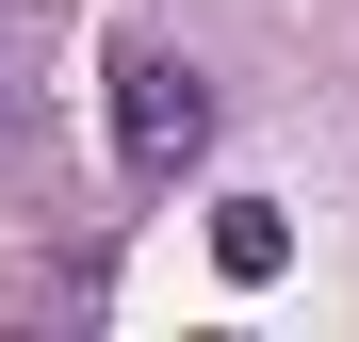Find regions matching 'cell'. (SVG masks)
Instances as JSON below:
<instances>
[{
    "label": "cell",
    "mask_w": 359,
    "mask_h": 342,
    "mask_svg": "<svg viewBox=\"0 0 359 342\" xmlns=\"http://www.w3.org/2000/svg\"><path fill=\"white\" fill-rule=\"evenodd\" d=\"M196 147H212V82L180 66V49H131V66H114V163H131V180H180Z\"/></svg>",
    "instance_id": "6da1fadb"
},
{
    "label": "cell",
    "mask_w": 359,
    "mask_h": 342,
    "mask_svg": "<svg viewBox=\"0 0 359 342\" xmlns=\"http://www.w3.org/2000/svg\"><path fill=\"white\" fill-rule=\"evenodd\" d=\"M212 261H229V277L262 294V277L294 261V228H278V196H229V212H212Z\"/></svg>",
    "instance_id": "7a4b0ae2"
},
{
    "label": "cell",
    "mask_w": 359,
    "mask_h": 342,
    "mask_svg": "<svg viewBox=\"0 0 359 342\" xmlns=\"http://www.w3.org/2000/svg\"><path fill=\"white\" fill-rule=\"evenodd\" d=\"M0 114H17V82H0Z\"/></svg>",
    "instance_id": "3957f363"
}]
</instances>
